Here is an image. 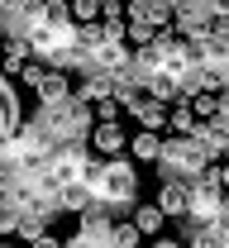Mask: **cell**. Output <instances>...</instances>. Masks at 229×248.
<instances>
[{"label":"cell","mask_w":229,"mask_h":248,"mask_svg":"<svg viewBox=\"0 0 229 248\" xmlns=\"http://www.w3.org/2000/svg\"><path fill=\"white\" fill-rule=\"evenodd\" d=\"M81 182H86V191L96 196L100 205H110L115 215L138 205V167H134L124 153L120 157H96V162L86 167Z\"/></svg>","instance_id":"obj_1"},{"label":"cell","mask_w":229,"mask_h":248,"mask_svg":"<svg viewBox=\"0 0 229 248\" xmlns=\"http://www.w3.org/2000/svg\"><path fill=\"white\" fill-rule=\"evenodd\" d=\"M186 239H191V248H225V234L215 224H186Z\"/></svg>","instance_id":"obj_22"},{"label":"cell","mask_w":229,"mask_h":248,"mask_svg":"<svg viewBox=\"0 0 229 248\" xmlns=\"http://www.w3.org/2000/svg\"><path fill=\"white\" fill-rule=\"evenodd\" d=\"M29 248H62V239H53V234H48V229H43V234H38V239H29Z\"/></svg>","instance_id":"obj_30"},{"label":"cell","mask_w":229,"mask_h":248,"mask_svg":"<svg viewBox=\"0 0 229 248\" xmlns=\"http://www.w3.org/2000/svg\"><path fill=\"white\" fill-rule=\"evenodd\" d=\"M196 110H191V100H177V105H172V110H167V129H172V134H182V139H191V134H196Z\"/></svg>","instance_id":"obj_18"},{"label":"cell","mask_w":229,"mask_h":248,"mask_svg":"<svg viewBox=\"0 0 229 248\" xmlns=\"http://www.w3.org/2000/svg\"><path fill=\"white\" fill-rule=\"evenodd\" d=\"M91 162H96L91 143H86V139H72V143H58V148L48 153V172H43V177L62 191V186H76V182H81Z\"/></svg>","instance_id":"obj_4"},{"label":"cell","mask_w":229,"mask_h":248,"mask_svg":"<svg viewBox=\"0 0 229 248\" xmlns=\"http://www.w3.org/2000/svg\"><path fill=\"white\" fill-rule=\"evenodd\" d=\"M62 248H96V244H91V239H81V234H72V239H67Z\"/></svg>","instance_id":"obj_33"},{"label":"cell","mask_w":229,"mask_h":248,"mask_svg":"<svg viewBox=\"0 0 229 248\" xmlns=\"http://www.w3.org/2000/svg\"><path fill=\"white\" fill-rule=\"evenodd\" d=\"M24 124V105H19V95H15V77H5L0 72V162H5V143H10V134Z\"/></svg>","instance_id":"obj_5"},{"label":"cell","mask_w":229,"mask_h":248,"mask_svg":"<svg viewBox=\"0 0 229 248\" xmlns=\"http://www.w3.org/2000/svg\"><path fill=\"white\" fill-rule=\"evenodd\" d=\"M124 10H129V0H100V24H110V19H124Z\"/></svg>","instance_id":"obj_29"},{"label":"cell","mask_w":229,"mask_h":248,"mask_svg":"<svg viewBox=\"0 0 229 248\" xmlns=\"http://www.w3.org/2000/svg\"><path fill=\"white\" fill-rule=\"evenodd\" d=\"M215 167H220V186L229 191V157H225V162H215Z\"/></svg>","instance_id":"obj_34"},{"label":"cell","mask_w":229,"mask_h":248,"mask_svg":"<svg viewBox=\"0 0 229 248\" xmlns=\"http://www.w3.org/2000/svg\"><path fill=\"white\" fill-rule=\"evenodd\" d=\"M167 110H172V105H163V100H153V95H148L143 105H134L129 115L138 120V129H153V134H163V129H167Z\"/></svg>","instance_id":"obj_14"},{"label":"cell","mask_w":229,"mask_h":248,"mask_svg":"<svg viewBox=\"0 0 229 248\" xmlns=\"http://www.w3.org/2000/svg\"><path fill=\"white\" fill-rule=\"evenodd\" d=\"M86 143H91V153H96V157L129 153V134H124V124H120V120H115V124H96V129L86 134Z\"/></svg>","instance_id":"obj_9"},{"label":"cell","mask_w":229,"mask_h":248,"mask_svg":"<svg viewBox=\"0 0 229 248\" xmlns=\"http://www.w3.org/2000/svg\"><path fill=\"white\" fill-rule=\"evenodd\" d=\"M29 120H38L58 143H72V139H86V134L96 129V110H91L86 100L67 95V100H58V105H38Z\"/></svg>","instance_id":"obj_2"},{"label":"cell","mask_w":229,"mask_h":248,"mask_svg":"<svg viewBox=\"0 0 229 248\" xmlns=\"http://www.w3.org/2000/svg\"><path fill=\"white\" fill-rule=\"evenodd\" d=\"M205 5H210L215 19H225V24H229V0H205Z\"/></svg>","instance_id":"obj_31"},{"label":"cell","mask_w":229,"mask_h":248,"mask_svg":"<svg viewBox=\"0 0 229 248\" xmlns=\"http://www.w3.org/2000/svg\"><path fill=\"white\" fill-rule=\"evenodd\" d=\"M110 229H115V210H110V205H91V210H81V215H76V234H81V239H91V244L96 248H105L110 244Z\"/></svg>","instance_id":"obj_8"},{"label":"cell","mask_w":229,"mask_h":248,"mask_svg":"<svg viewBox=\"0 0 229 248\" xmlns=\"http://www.w3.org/2000/svg\"><path fill=\"white\" fill-rule=\"evenodd\" d=\"M72 86H76L72 72H62V67H43V77L33 81V95H38V105H58V100L72 95Z\"/></svg>","instance_id":"obj_10"},{"label":"cell","mask_w":229,"mask_h":248,"mask_svg":"<svg viewBox=\"0 0 229 248\" xmlns=\"http://www.w3.org/2000/svg\"><path fill=\"white\" fill-rule=\"evenodd\" d=\"M5 24H10V5L0 0V33H5Z\"/></svg>","instance_id":"obj_35"},{"label":"cell","mask_w":229,"mask_h":248,"mask_svg":"<svg viewBox=\"0 0 229 248\" xmlns=\"http://www.w3.org/2000/svg\"><path fill=\"white\" fill-rule=\"evenodd\" d=\"M91 110H96V124H115V120H120V110H124V105H120V100L110 95V100H96Z\"/></svg>","instance_id":"obj_28"},{"label":"cell","mask_w":229,"mask_h":248,"mask_svg":"<svg viewBox=\"0 0 229 248\" xmlns=\"http://www.w3.org/2000/svg\"><path fill=\"white\" fill-rule=\"evenodd\" d=\"M105 248H110V244H105Z\"/></svg>","instance_id":"obj_38"},{"label":"cell","mask_w":229,"mask_h":248,"mask_svg":"<svg viewBox=\"0 0 229 248\" xmlns=\"http://www.w3.org/2000/svg\"><path fill=\"white\" fill-rule=\"evenodd\" d=\"M158 210H163L167 219H186L191 215V182H186V177H163Z\"/></svg>","instance_id":"obj_7"},{"label":"cell","mask_w":229,"mask_h":248,"mask_svg":"<svg viewBox=\"0 0 229 248\" xmlns=\"http://www.w3.org/2000/svg\"><path fill=\"white\" fill-rule=\"evenodd\" d=\"M215 157H210V148L200 143V139H182V134H172V139H163V157H158V167H163V177H196V172H205Z\"/></svg>","instance_id":"obj_3"},{"label":"cell","mask_w":229,"mask_h":248,"mask_svg":"<svg viewBox=\"0 0 229 248\" xmlns=\"http://www.w3.org/2000/svg\"><path fill=\"white\" fill-rule=\"evenodd\" d=\"M153 248H182L177 239H153Z\"/></svg>","instance_id":"obj_36"},{"label":"cell","mask_w":229,"mask_h":248,"mask_svg":"<svg viewBox=\"0 0 229 248\" xmlns=\"http://www.w3.org/2000/svg\"><path fill=\"white\" fill-rule=\"evenodd\" d=\"M163 77H172V81H186L191 77V62H186V53H182V43L172 48V53H163V67H158Z\"/></svg>","instance_id":"obj_21"},{"label":"cell","mask_w":229,"mask_h":248,"mask_svg":"<svg viewBox=\"0 0 229 248\" xmlns=\"http://www.w3.org/2000/svg\"><path fill=\"white\" fill-rule=\"evenodd\" d=\"M129 157H138V162H153L158 167V157H163V134H153V129H138L129 139Z\"/></svg>","instance_id":"obj_13"},{"label":"cell","mask_w":229,"mask_h":248,"mask_svg":"<svg viewBox=\"0 0 229 248\" xmlns=\"http://www.w3.org/2000/svg\"><path fill=\"white\" fill-rule=\"evenodd\" d=\"M0 248H10V244H0Z\"/></svg>","instance_id":"obj_37"},{"label":"cell","mask_w":229,"mask_h":248,"mask_svg":"<svg viewBox=\"0 0 229 248\" xmlns=\"http://www.w3.org/2000/svg\"><path fill=\"white\" fill-rule=\"evenodd\" d=\"M143 86L153 91V100H163V105L186 100V95H182V81H172V77H163V72H148V77H143Z\"/></svg>","instance_id":"obj_17"},{"label":"cell","mask_w":229,"mask_h":248,"mask_svg":"<svg viewBox=\"0 0 229 248\" xmlns=\"http://www.w3.org/2000/svg\"><path fill=\"white\" fill-rule=\"evenodd\" d=\"M129 219L138 224V234H163V224H167V215L158 210V201H138Z\"/></svg>","instance_id":"obj_16"},{"label":"cell","mask_w":229,"mask_h":248,"mask_svg":"<svg viewBox=\"0 0 229 248\" xmlns=\"http://www.w3.org/2000/svg\"><path fill=\"white\" fill-rule=\"evenodd\" d=\"M24 182H29V177H24L15 162H0V196H10V201H15V196L24 191Z\"/></svg>","instance_id":"obj_23"},{"label":"cell","mask_w":229,"mask_h":248,"mask_svg":"<svg viewBox=\"0 0 229 248\" xmlns=\"http://www.w3.org/2000/svg\"><path fill=\"white\" fill-rule=\"evenodd\" d=\"M72 19H76V24L100 19V0H72Z\"/></svg>","instance_id":"obj_27"},{"label":"cell","mask_w":229,"mask_h":248,"mask_svg":"<svg viewBox=\"0 0 229 248\" xmlns=\"http://www.w3.org/2000/svg\"><path fill=\"white\" fill-rule=\"evenodd\" d=\"M138 244H143L138 224H134V219H120V215H115V229H110V248H138Z\"/></svg>","instance_id":"obj_19"},{"label":"cell","mask_w":229,"mask_h":248,"mask_svg":"<svg viewBox=\"0 0 229 248\" xmlns=\"http://www.w3.org/2000/svg\"><path fill=\"white\" fill-rule=\"evenodd\" d=\"M76 100H86V105H96V100H110L115 95V77L110 72H81L76 77V86H72Z\"/></svg>","instance_id":"obj_12"},{"label":"cell","mask_w":229,"mask_h":248,"mask_svg":"<svg viewBox=\"0 0 229 248\" xmlns=\"http://www.w3.org/2000/svg\"><path fill=\"white\" fill-rule=\"evenodd\" d=\"M58 205H62V215H81V210L96 205V196L86 191V182H76V186H62L58 191Z\"/></svg>","instance_id":"obj_15"},{"label":"cell","mask_w":229,"mask_h":248,"mask_svg":"<svg viewBox=\"0 0 229 248\" xmlns=\"http://www.w3.org/2000/svg\"><path fill=\"white\" fill-rule=\"evenodd\" d=\"M43 24L72 29V24H76V19H72V0H43Z\"/></svg>","instance_id":"obj_20"},{"label":"cell","mask_w":229,"mask_h":248,"mask_svg":"<svg viewBox=\"0 0 229 248\" xmlns=\"http://www.w3.org/2000/svg\"><path fill=\"white\" fill-rule=\"evenodd\" d=\"M124 19L153 24V33H158V29H172V5H167V0H129Z\"/></svg>","instance_id":"obj_11"},{"label":"cell","mask_w":229,"mask_h":248,"mask_svg":"<svg viewBox=\"0 0 229 248\" xmlns=\"http://www.w3.org/2000/svg\"><path fill=\"white\" fill-rule=\"evenodd\" d=\"M191 110H196V120H215V115H220V95L215 91H196L191 95Z\"/></svg>","instance_id":"obj_25"},{"label":"cell","mask_w":229,"mask_h":248,"mask_svg":"<svg viewBox=\"0 0 229 248\" xmlns=\"http://www.w3.org/2000/svg\"><path fill=\"white\" fill-rule=\"evenodd\" d=\"M19 219H24V210H19V201L0 196V234H19Z\"/></svg>","instance_id":"obj_24"},{"label":"cell","mask_w":229,"mask_h":248,"mask_svg":"<svg viewBox=\"0 0 229 248\" xmlns=\"http://www.w3.org/2000/svg\"><path fill=\"white\" fill-rule=\"evenodd\" d=\"M86 72H110V77L134 72V48L129 43H100V48H91V58H86Z\"/></svg>","instance_id":"obj_6"},{"label":"cell","mask_w":229,"mask_h":248,"mask_svg":"<svg viewBox=\"0 0 229 248\" xmlns=\"http://www.w3.org/2000/svg\"><path fill=\"white\" fill-rule=\"evenodd\" d=\"M76 43H81L86 53H91V48H100V43H105V24H100V19H91V24H76Z\"/></svg>","instance_id":"obj_26"},{"label":"cell","mask_w":229,"mask_h":248,"mask_svg":"<svg viewBox=\"0 0 229 248\" xmlns=\"http://www.w3.org/2000/svg\"><path fill=\"white\" fill-rule=\"evenodd\" d=\"M215 229H220V234H225V239H229V201H225V205H220V215H215Z\"/></svg>","instance_id":"obj_32"}]
</instances>
